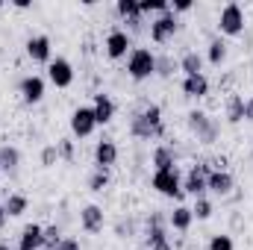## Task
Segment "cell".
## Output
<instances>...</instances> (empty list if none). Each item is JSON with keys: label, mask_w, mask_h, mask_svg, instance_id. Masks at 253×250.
Wrapping results in <instances>:
<instances>
[{"label": "cell", "mask_w": 253, "mask_h": 250, "mask_svg": "<svg viewBox=\"0 0 253 250\" xmlns=\"http://www.w3.org/2000/svg\"><path fill=\"white\" fill-rule=\"evenodd\" d=\"M118 156H121V150H118V144H115L112 138H100V141L94 144V165H97L100 171L115 168V165H118Z\"/></svg>", "instance_id": "5bb4252c"}, {"label": "cell", "mask_w": 253, "mask_h": 250, "mask_svg": "<svg viewBox=\"0 0 253 250\" xmlns=\"http://www.w3.org/2000/svg\"><path fill=\"white\" fill-rule=\"evenodd\" d=\"M24 50H27V56L33 62H39V65L53 62V42H50V36H30Z\"/></svg>", "instance_id": "30bf717a"}, {"label": "cell", "mask_w": 253, "mask_h": 250, "mask_svg": "<svg viewBox=\"0 0 253 250\" xmlns=\"http://www.w3.org/2000/svg\"><path fill=\"white\" fill-rule=\"evenodd\" d=\"M251 159H253V150H251Z\"/></svg>", "instance_id": "7bdbcfd3"}, {"label": "cell", "mask_w": 253, "mask_h": 250, "mask_svg": "<svg viewBox=\"0 0 253 250\" xmlns=\"http://www.w3.org/2000/svg\"><path fill=\"white\" fill-rule=\"evenodd\" d=\"M191 6H194L191 0H177V3L171 6V12H174V15H180V12H191Z\"/></svg>", "instance_id": "74e56055"}, {"label": "cell", "mask_w": 253, "mask_h": 250, "mask_svg": "<svg viewBox=\"0 0 253 250\" xmlns=\"http://www.w3.org/2000/svg\"><path fill=\"white\" fill-rule=\"evenodd\" d=\"M245 121H251L253 124V94L245 100Z\"/></svg>", "instance_id": "f35d334b"}, {"label": "cell", "mask_w": 253, "mask_h": 250, "mask_svg": "<svg viewBox=\"0 0 253 250\" xmlns=\"http://www.w3.org/2000/svg\"><path fill=\"white\" fill-rule=\"evenodd\" d=\"M115 12H118V15H121L124 21L135 18V15H141V12H138V3H135V0H118V3H115Z\"/></svg>", "instance_id": "836d02e7"}, {"label": "cell", "mask_w": 253, "mask_h": 250, "mask_svg": "<svg viewBox=\"0 0 253 250\" xmlns=\"http://www.w3.org/2000/svg\"><path fill=\"white\" fill-rule=\"evenodd\" d=\"M224 59H227V44H224L221 39H212V42H209V47H206V62L215 65V68H221Z\"/></svg>", "instance_id": "484cf974"}, {"label": "cell", "mask_w": 253, "mask_h": 250, "mask_svg": "<svg viewBox=\"0 0 253 250\" xmlns=\"http://www.w3.org/2000/svg\"><path fill=\"white\" fill-rule=\"evenodd\" d=\"M56 250H83V248H80V239H74V236H65Z\"/></svg>", "instance_id": "8d00e7d4"}, {"label": "cell", "mask_w": 253, "mask_h": 250, "mask_svg": "<svg viewBox=\"0 0 253 250\" xmlns=\"http://www.w3.org/2000/svg\"><path fill=\"white\" fill-rule=\"evenodd\" d=\"M42 236H44L42 224H27L18 236V250H42Z\"/></svg>", "instance_id": "ffe728a7"}, {"label": "cell", "mask_w": 253, "mask_h": 250, "mask_svg": "<svg viewBox=\"0 0 253 250\" xmlns=\"http://www.w3.org/2000/svg\"><path fill=\"white\" fill-rule=\"evenodd\" d=\"M150 165H153V171L177 168V150H174L171 144H159V147H153V153H150Z\"/></svg>", "instance_id": "ac0fdd59"}, {"label": "cell", "mask_w": 253, "mask_h": 250, "mask_svg": "<svg viewBox=\"0 0 253 250\" xmlns=\"http://www.w3.org/2000/svg\"><path fill=\"white\" fill-rule=\"evenodd\" d=\"M206 248L209 250H236V245H233V236H227V233H215V236L209 239Z\"/></svg>", "instance_id": "d6a6232c"}, {"label": "cell", "mask_w": 253, "mask_h": 250, "mask_svg": "<svg viewBox=\"0 0 253 250\" xmlns=\"http://www.w3.org/2000/svg\"><path fill=\"white\" fill-rule=\"evenodd\" d=\"M233 188H236V180H233V174L227 168H212L209 171L206 191H212L215 197H227V194H233Z\"/></svg>", "instance_id": "7c38bea8"}, {"label": "cell", "mask_w": 253, "mask_h": 250, "mask_svg": "<svg viewBox=\"0 0 253 250\" xmlns=\"http://www.w3.org/2000/svg\"><path fill=\"white\" fill-rule=\"evenodd\" d=\"M106 188H109V171L94 168L88 174V191H106Z\"/></svg>", "instance_id": "4dcf8cb0"}, {"label": "cell", "mask_w": 253, "mask_h": 250, "mask_svg": "<svg viewBox=\"0 0 253 250\" xmlns=\"http://www.w3.org/2000/svg\"><path fill=\"white\" fill-rule=\"evenodd\" d=\"M135 233H138L135 218H118V221H115V236H118V239H132Z\"/></svg>", "instance_id": "1f68e13d"}, {"label": "cell", "mask_w": 253, "mask_h": 250, "mask_svg": "<svg viewBox=\"0 0 253 250\" xmlns=\"http://www.w3.org/2000/svg\"><path fill=\"white\" fill-rule=\"evenodd\" d=\"M209 77L206 74H194V77H183V94L191 100H203L209 94Z\"/></svg>", "instance_id": "e0dca14e"}, {"label": "cell", "mask_w": 253, "mask_h": 250, "mask_svg": "<svg viewBox=\"0 0 253 250\" xmlns=\"http://www.w3.org/2000/svg\"><path fill=\"white\" fill-rule=\"evenodd\" d=\"M3 209H6V215H9V218H21V215L30 209V197H27V194H21V191H12V194L3 200Z\"/></svg>", "instance_id": "7402d4cb"}, {"label": "cell", "mask_w": 253, "mask_h": 250, "mask_svg": "<svg viewBox=\"0 0 253 250\" xmlns=\"http://www.w3.org/2000/svg\"><path fill=\"white\" fill-rule=\"evenodd\" d=\"M150 186L156 188L162 197H183L186 191H183V174H180V168H165V171H153V177H150Z\"/></svg>", "instance_id": "277c9868"}, {"label": "cell", "mask_w": 253, "mask_h": 250, "mask_svg": "<svg viewBox=\"0 0 253 250\" xmlns=\"http://www.w3.org/2000/svg\"><path fill=\"white\" fill-rule=\"evenodd\" d=\"M129 135H132V138H138V141H153V138H162L165 132L153 129V126L141 118V112H135V115L129 118Z\"/></svg>", "instance_id": "d6986e66"}, {"label": "cell", "mask_w": 253, "mask_h": 250, "mask_svg": "<svg viewBox=\"0 0 253 250\" xmlns=\"http://www.w3.org/2000/svg\"><path fill=\"white\" fill-rule=\"evenodd\" d=\"M126 77L135 83H144L150 77H156V53L147 47H132L126 56Z\"/></svg>", "instance_id": "7a4b0ae2"}, {"label": "cell", "mask_w": 253, "mask_h": 250, "mask_svg": "<svg viewBox=\"0 0 253 250\" xmlns=\"http://www.w3.org/2000/svg\"><path fill=\"white\" fill-rule=\"evenodd\" d=\"M186 126H189V132L200 141V144H215L218 135H221L218 121H215L209 112H203V109H191L189 115H186Z\"/></svg>", "instance_id": "6da1fadb"}, {"label": "cell", "mask_w": 253, "mask_h": 250, "mask_svg": "<svg viewBox=\"0 0 253 250\" xmlns=\"http://www.w3.org/2000/svg\"><path fill=\"white\" fill-rule=\"evenodd\" d=\"M103 209L97 206V203H88V206H83L80 209V227H83V233H88V236H97V233H103Z\"/></svg>", "instance_id": "9a60e30c"}, {"label": "cell", "mask_w": 253, "mask_h": 250, "mask_svg": "<svg viewBox=\"0 0 253 250\" xmlns=\"http://www.w3.org/2000/svg\"><path fill=\"white\" fill-rule=\"evenodd\" d=\"M103 50H106V56H109L112 62L124 59V56H129V50H132V36H129L126 30H121V27L109 30V33H106V42H103Z\"/></svg>", "instance_id": "8992f818"}, {"label": "cell", "mask_w": 253, "mask_h": 250, "mask_svg": "<svg viewBox=\"0 0 253 250\" xmlns=\"http://www.w3.org/2000/svg\"><path fill=\"white\" fill-rule=\"evenodd\" d=\"M180 68L177 59H171L168 53H162V56H156V77H162V80H168V77H174V71Z\"/></svg>", "instance_id": "f1b7e54d"}, {"label": "cell", "mask_w": 253, "mask_h": 250, "mask_svg": "<svg viewBox=\"0 0 253 250\" xmlns=\"http://www.w3.org/2000/svg\"><path fill=\"white\" fill-rule=\"evenodd\" d=\"M62 239H65V233L59 230V227H56V224L44 227V236H42V250H56Z\"/></svg>", "instance_id": "83f0119b"}, {"label": "cell", "mask_w": 253, "mask_h": 250, "mask_svg": "<svg viewBox=\"0 0 253 250\" xmlns=\"http://www.w3.org/2000/svg\"><path fill=\"white\" fill-rule=\"evenodd\" d=\"M209 171H212L209 162H197V165H191L189 174L183 177V191L191 194V197H206V177H209Z\"/></svg>", "instance_id": "52a82bcc"}, {"label": "cell", "mask_w": 253, "mask_h": 250, "mask_svg": "<svg viewBox=\"0 0 253 250\" xmlns=\"http://www.w3.org/2000/svg\"><path fill=\"white\" fill-rule=\"evenodd\" d=\"M191 215H194L197 221H209V218L215 215V206H212V200H209V197H194Z\"/></svg>", "instance_id": "4316f807"}, {"label": "cell", "mask_w": 253, "mask_h": 250, "mask_svg": "<svg viewBox=\"0 0 253 250\" xmlns=\"http://www.w3.org/2000/svg\"><path fill=\"white\" fill-rule=\"evenodd\" d=\"M191 224H194V215H191V206H174V212L168 215V227L177 230V233H189Z\"/></svg>", "instance_id": "44dd1931"}, {"label": "cell", "mask_w": 253, "mask_h": 250, "mask_svg": "<svg viewBox=\"0 0 253 250\" xmlns=\"http://www.w3.org/2000/svg\"><path fill=\"white\" fill-rule=\"evenodd\" d=\"M162 242H168V218L162 212H150L147 224H144V245L153 248V245H162Z\"/></svg>", "instance_id": "8fae6325"}, {"label": "cell", "mask_w": 253, "mask_h": 250, "mask_svg": "<svg viewBox=\"0 0 253 250\" xmlns=\"http://www.w3.org/2000/svg\"><path fill=\"white\" fill-rule=\"evenodd\" d=\"M6 221H9V215H6V209H3V203H0V230L6 227Z\"/></svg>", "instance_id": "ab89813d"}, {"label": "cell", "mask_w": 253, "mask_h": 250, "mask_svg": "<svg viewBox=\"0 0 253 250\" xmlns=\"http://www.w3.org/2000/svg\"><path fill=\"white\" fill-rule=\"evenodd\" d=\"M242 121H245V97L227 94V124H242Z\"/></svg>", "instance_id": "cb8c5ba5"}, {"label": "cell", "mask_w": 253, "mask_h": 250, "mask_svg": "<svg viewBox=\"0 0 253 250\" xmlns=\"http://www.w3.org/2000/svg\"><path fill=\"white\" fill-rule=\"evenodd\" d=\"M180 71H183L186 77L203 74V56H200L197 50H186V53L180 56Z\"/></svg>", "instance_id": "d4e9b609"}, {"label": "cell", "mask_w": 253, "mask_h": 250, "mask_svg": "<svg viewBox=\"0 0 253 250\" xmlns=\"http://www.w3.org/2000/svg\"><path fill=\"white\" fill-rule=\"evenodd\" d=\"M18 165H21V150L15 144H0V171L15 174Z\"/></svg>", "instance_id": "603a6c76"}, {"label": "cell", "mask_w": 253, "mask_h": 250, "mask_svg": "<svg viewBox=\"0 0 253 250\" xmlns=\"http://www.w3.org/2000/svg\"><path fill=\"white\" fill-rule=\"evenodd\" d=\"M177 30H180V21H177V15L168 9V12H162V15H156V18L150 21V42H153V44H168V42L177 36Z\"/></svg>", "instance_id": "5b68a950"}, {"label": "cell", "mask_w": 253, "mask_h": 250, "mask_svg": "<svg viewBox=\"0 0 253 250\" xmlns=\"http://www.w3.org/2000/svg\"><path fill=\"white\" fill-rule=\"evenodd\" d=\"M94 129H97V121H94L91 106H77L71 112V135L74 138H88Z\"/></svg>", "instance_id": "9c48e42d"}, {"label": "cell", "mask_w": 253, "mask_h": 250, "mask_svg": "<svg viewBox=\"0 0 253 250\" xmlns=\"http://www.w3.org/2000/svg\"><path fill=\"white\" fill-rule=\"evenodd\" d=\"M0 174H3V171H0Z\"/></svg>", "instance_id": "ee69618b"}, {"label": "cell", "mask_w": 253, "mask_h": 250, "mask_svg": "<svg viewBox=\"0 0 253 250\" xmlns=\"http://www.w3.org/2000/svg\"><path fill=\"white\" fill-rule=\"evenodd\" d=\"M0 250H12V248H9V245H6V242H0Z\"/></svg>", "instance_id": "b9f144b4"}, {"label": "cell", "mask_w": 253, "mask_h": 250, "mask_svg": "<svg viewBox=\"0 0 253 250\" xmlns=\"http://www.w3.org/2000/svg\"><path fill=\"white\" fill-rule=\"evenodd\" d=\"M147 250H174V248H171V242H162V245H153V248H147Z\"/></svg>", "instance_id": "60d3db41"}, {"label": "cell", "mask_w": 253, "mask_h": 250, "mask_svg": "<svg viewBox=\"0 0 253 250\" xmlns=\"http://www.w3.org/2000/svg\"><path fill=\"white\" fill-rule=\"evenodd\" d=\"M56 150H59V159H65V162H74V156H77V147H74L71 138H59Z\"/></svg>", "instance_id": "e575fe53"}, {"label": "cell", "mask_w": 253, "mask_h": 250, "mask_svg": "<svg viewBox=\"0 0 253 250\" xmlns=\"http://www.w3.org/2000/svg\"><path fill=\"white\" fill-rule=\"evenodd\" d=\"M168 9H171L168 0H138V12L141 15H162Z\"/></svg>", "instance_id": "f546056e"}, {"label": "cell", "mask_w": 253, "mask_h": 250, "mask_svg": "<svg viewBox=\"0 0 253 250\" xmlns=\"http://www.w3.org/2000/svg\"><path fill=\"white\" fill-rule=\"evenodd\" d=\"M248 18H245V9L239 6V3H227L224 9H221V15H218V33L221 36H227V39H236V36H242L245 33V24Z\"/></svg>", "instance_id": "3957f363"}, {"label": "cell", "mask_w": 253, "mask_h": 250, "mask_svg": "<svg viewBox=\"0 0 253 250\" xmlns=\"http://www.w3.org/2000/svg\"><path fill=\"white\" fill-rule=\"evenodd\" d=\"M56 162H59V150H56V144H47L42 150V168H53Z\"/></svg>", "instance_id": "d590c367"}, {"label": "cell", "mask_w": 253, "mask_h": 250, "mask_svg": "<svg viewBox=\"0 0 253 250\" xmlns=\"http://www.w3.org/2000/svg\"><path fill=\"white\" fill-rule=\"evenodd\" d=\"M18 91H21V100H24L27 106H36V103L44 100L47 83H44V77H39V74H27V77H21Z\"/></svg>", "instance_id": "ba28073f"}, {"label": "cell", "mask_w": 253, "mask_h": 250, "mask_svg": "<svg viewBox=\"0 0 253 250\" xmlns=\"http://www.w3.org/2000/svg\"><path fill=\"white\" fill-rule=\"evenodd\" d=\"M47 80L56 88H71L74 85V65L68 62L65 56H56L53 62L47 65Z\"/></svg>", "instance_id": "4fadbf2b"}, {"label": "cell", "mask_w": 253, "mask_h": 250, "mask_svg": "<svg viewBox=\"0 0 253 250\" xmlns=\"http://www.w3.org/2000/svg\"><path fill=\"white\" fill-rule=\"evenodd\" d=\"M91 112H94V121H97V126H106L112 118H115L118 106H115V100H112L106 91H97V94H94V103H91Z\"/></svg>", "instance_id": "2e32d148"}]
</instances>
